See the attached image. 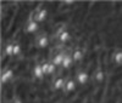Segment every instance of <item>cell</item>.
Listing matches in <instances>:
<instances>
[{
    "instance_id": "6",
    "label": "cell",
    "mask_w": 122,
    "mask_h": 103,
    "mask_svg": "<svg viewBox=\"0 0 122 103\" xmlns=\"http://www.w3.org/2000/svg\"><path fill=\"white\" fill-rule=\"evenodd\" d=\"M77 87H78V84H77V81L73 78L66 79V85H65L64 91H66L67 94H72V92H75L77 90Z\"/></svg>"
},
{
    "instance_id": "3",
    "label": "cell",
    "mask_w": 122,
    "mask_h": 103,
    "mask_svg": "<svg viewBox=\"0 0 122 103\" xmlns=\"http://www.w3.org/2000/svg\"><path fill=\"white\" fill-rule=\"evenodd\" d=\"M54 76V75H53ZM66 85V79L62 76H54L53 80V89L55 91H62Z\"/></svg>"
},
{
    "instance_id": "7",
    "label": "cell",
    "mask_w": 122,
    "mask_h": 103,
    "mask_svg": "<svg viewBox=\"0 0 122 103\" xmlns=\"http://www.w3.org/2000/svg\"><path fill=\"white\" fill-rule=\"evenodd\" d=\"M75 64V61L72 58V56L71 55H65V58H64V62H62V64H61V69H64V70H70L71 68L73 67Z\"/></svg>"
},
{
    "instance_id": "8",
    "label": "cell",
    "mask_w": 122,
    "mask_h": 103,
    "mask_svg": "<svg viewBox=\"0 0 122 103\" xmlns=\"http://www.w3.org/2000/svg\"><path fill=\"white\" fill-rule=\"evenodd\" d=\"M64 58H65V55L62 52H57V54H55L51 58H50L48 62H51V63H54L57 68H60L61 64H62V62H64Z\"/></svg>"
},
{
    "instance_id": "2",
    "label": "cell",
    "mask_w": 122,
    "mask_h": 103,
    "mask_svg": "<svg viewBox=\"0 0 122 103\" xmlns=\"http://www.w3.org/2000/svg\"><path fill=\"white\" fill-rule=\"evenodd\" d=\"M73 79L77 81L78 85L84 86V85L88 84L89 80H90V74L88 73V72H86V70H79V72H77V73H76V75H75Z\"/></svg>"
},
{
    "instance_id": "11",
    "label": "cell",
    "mask_w": 122,
    "mask_h": 103,
    "mask_svg": "<svg viewBox=\"0 0 122 103\" xmlns=\"http://www.w3.org/2000/svg\"><path fill=\"white\" fill-rule=\"evenodd\" d=\"M42 68H43L44 74H45V75H48V69H49V62H48V61L42 62Z\"/></svg>"
},
{
    "instance_id": "5",
    "label": "cell",
    "mask_w": 122,
    "mask_h": 103,
    "mask_svg": "<svg viewBox=\"0 0 122 103\" xmlns=\"http://www.w3.org/2000/svg\"><path fill=\"white\" fill-rule=\"evenodd\" d=\"M32 74L33 76L37 79V80H43L46 75L44 74L43 72V68H42V63H36L33 66V69H32Z\"/></svg>"
},
{
    "instance_id": "4",
    "label": "cell",
    "mask_w": 122,
    "mask_h": 103,
    "mask_svg": "<svg viewBox=\"0 0 122 103\" xmlns=\"http://www.w3.org/2000/svg\"><path fill=\"white\" fill-rule=\"evenodd\" d=\"M66 55H71V56H72V58H73V61H75V63H79V62H82L83 58H84L83 51L81 50V49H78V47H76V49H73V50H71L70 52H67Z\"/></svg>"
},
{
    "instance_id": "9",
    "label": "cell",
    "mask_w": 122,
    "mask_h": 103,
    "mask_svg": "<svg viewBox=\"0 0 122 103\" xmlns=\"http://www.w3.org/2000/svg\"><path fill=\"white\" fill-rule=\"evenodd\" d=\"M111 57H112V61L116 66H122V50H115Z\"/></svg>"
},
{
    "instance_id": "1",
    "label": "cell",
    "mask_w": 122,
    "mask_h": 103,
    "mask_svg": "<svg viewBox=\"0 0 122 103\" xmlns=\"http://www.w3.org/2000/svg\"><path fill=\"white\" fill-rule=\"evenodd\" d=\"M15 78V70L11 68H5L0 70V85H6Z\"/></svg>"
},
{
    "instance_id": "10",
    "label": "cell",
    "mask_w": 122,
    "mask_h": 103,
    "mask_svg": "<svg viewBox=\"0 0 122 103\" xmlns=\"http://www.w3.org/2000/svg\"><path fill=\"white\" fill-rule=\"evenodd\" d=\"M9 43H14V57H17L22 54V45L18 41H9Z\"/></svg>"
}]
</instances>
